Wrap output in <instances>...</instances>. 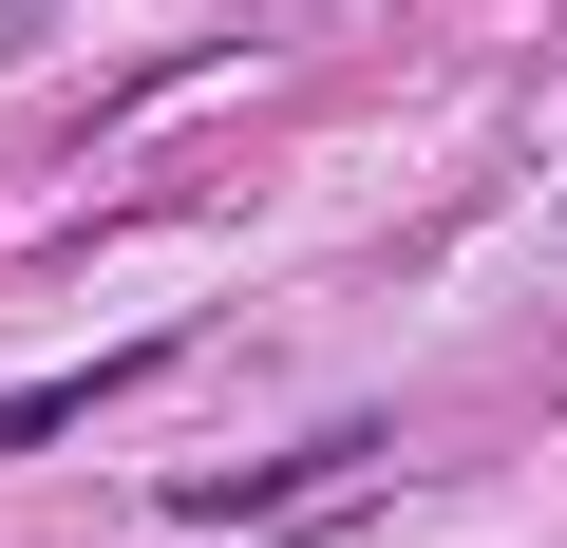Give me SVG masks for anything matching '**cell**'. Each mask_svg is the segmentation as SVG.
<instances>
[{"label":"cell","mask_w":567,"mask_h":548,"mask_svg":"<svg viewBox=\"0 0 567 548\" xmlns=\"http://www.w3.org/2000/svg\"><path fill=\"white\" fill-rule=\"evenodd\" d=\"M379 473V416H341V435H284V454H246V473H208V492H171L189 529H284V510H322V492H360Z\"/></svg>","instance_id":"cell-1"},{"label":"cell","mask_w":567,"mask_h":548,"mask_svg":"<svg viewBox=\"0 0 567 548\" xmlns=\"http://www.w3.org/2000/svg\"><path fill=\"white\" fill-rule=\"evenodd\" d=\"M114 379H152V341H114V360H76V379H20V397H0V454H39V435H76Z\"/></svg>","instance_id":"cell-2"}]
</instances>
